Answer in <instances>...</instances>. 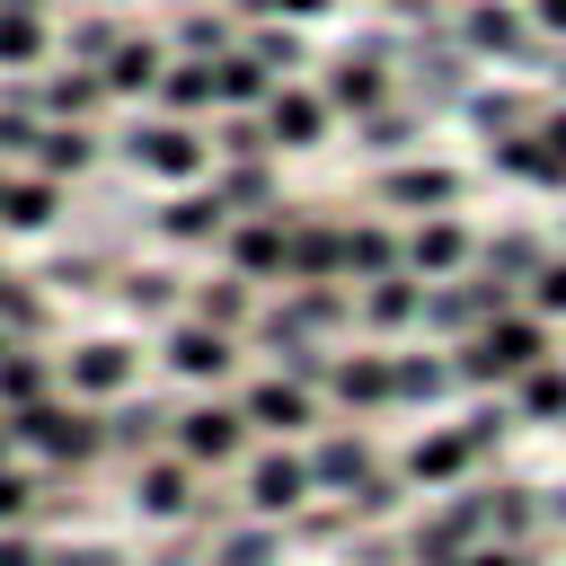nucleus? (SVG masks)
Here are the masks:
<instances>
[{
  "label": "nucleus",
  "instance_id": "1",
  "mask_svg": "<svg viewBox=\"0 0 566 566\" xmlns=\"http://www.w3.org/2000/svg\"><path fill=\"white\" fill-rule=\"evenodd\" d=\"M9 442H18V460H35L44 478H80V469L106 460V424H97V407H80V398L9 407Z\"/></svg>",
  "mask_w": 566,
  "mask_h": 566
},
{
  "label": "nucleus",
  "instance_id": "2",
  "mask_svg": "<svg viewBox=\"0 0 566 566\" xmlns=\"http://www.w3.org/2000/svg\"><path fill=\"white\" fill-rule=\"evenodd\" d=\"M548 354H557L548 318L513 301V310H495L478 336H460V345H451V371H460V389H513V380H522L531 363H548Z\"/></svg>",
  "mask_w": 566,
  "mask_h": 566
},
{
  "label": "nucleus",
  "instance_id": "3",
  "mask_svg": "<svg viewBox=\"0 0 566 566\" xmlns=\"http://www.w3.org/2000/svg\"><path fill=\"white\" fill-rule=\"evenodd\" d=\"M124 504L150 522V531H177V522H221V504L203 495V469L195 460H177V451H150V460H133L124 469Z\"/></svg>",
  "mask_w": 566,
  "mask_h": 566
},
{
  "label": "nucleus",
  "instance_id": "4",
  "mask_svg": "<svg viewBox=\"0 0 566 566\" xmlns=\"http://www.w3.org/2000/svg\"><path fill=\"white\" fill-rule=\"evenodd\" d=\"M248 433H256V424H248V407H239L230 389H195V398H177L168 451L212 478V469H239V460H248Z\"/></svg>",
  "mask_w": 566,
  "mask_h": 566
},
{
  "label": "nucleus",
  "instance_id": "5",
  "mask_svg": "<svg viewBox=\"0 0 566 566\" xmlns=\"http://www.w3.org/2000/svg\"><path fill=\"white\" fill-rule=\"evenodd\" d=\"M53 354H62V398H80V407H115L124 389H142V345L124 327H88Z\"/></svg>",
  "mask_w": 566,
  "mask_h": 566
},
{
  "label": "nucleus",
  "instance_id": "6",
  "mask_svg": "<svg viewBox=\"0 0 566 566\" xmlns=\"http://www.w3.org/2000/svg\"><path fill=\"white\" fill-rule=\"evenodd\" d=\"M124 159H133L142 177H159V186H203V177H212V133L150 106V115L124 133Z\"/></svg>",
  "mask_w": 566,
  "mask_h": 566
},
{
  "label": "nucleus",
  "instance_id": "7",
  "mask_svg": "<svg viewBox=\"0 0 566 566\" xmlns=\"http://www.w3.org/2000/svg\"><path fill=\"white\" fill-rule=\"evenodd\" d=\"M310 495H318V486H310V451H301V442H256V451L239 460V513H248V522H292Z\"/></svg>",
  "mask_w": 566,
  "mask_h": 566
},
{
  "label": "nucleus",
  "instance_id": "8",
  "mask_svg": "<svg viewBox=\"0 0 566 566\" xmlns=\"http://www.w3.org/2000/svg\"><path fill=\"white\" fill-rule=\"evenodd\" d=\"M239 345L248 336H230V327H203V318H168L159 327V371L195 398V389H230L239 380Z\"/></svg>",
  "mask_w": 566,
  "mask_h": 566
},
{
  "label": "nucleus",
  "instance_id": "9",
  "mask_svg": "<svg viewBox=\"0 0 566 566\" xmlns=\"http://www.w3.org/2000/svg\"><path fill=\"white\" fill-rule=\"evenodd\" d=\"M239 407H248V424H256L265 442H310V433H318V389L292 380V371H256V380L239 389Z\"/></svg>",
  "mask_w": 566,
  "mask_h": 566
},
{
  "label": "nucleus",
  "instance_id": "10",
  "mask_svg": "<svg viewBox=\"0 0 566 566\" xmlns=\"http://www.w3.org/2000/svg\"><path fill=\"white\" fill-rule=\"evenodd\" d=\"M97 424H106V460H150V451H168V424H177V398H159V389H124L115 407H97Z\"/></svg>",
  "mask_w": 566,
  "mask_h": 566
},
{
  "label": "nucleus",
  "instance_id": "11",
  "mask_svg": "<svg viewBox=\"0 0 566 566\" xmlns=\"http://www.w3.org/2000/svg\"><path fill=\"white\" fill-rule=\"evenodd\" d=\"M318 97H327L336 115H354V124L380 115V106H389V44H380V35H371V44H345V53L327 62Z\"/></svg>",
  "mask_w": 566,
  "mask_h": 566
},
{
  "label": "nucleus",
  "instance_id": "12",
  "mask_svg": "<svg viewBox=\"0 0 566 566\" xmlns=\"http://www.w3.org/2000/svg\"><path fill=\"white\" fill-rule=\"evenodd\" d=\"M283 239H292V203H274V212H239V221L221 230V265L248 274V283L265 292V283H283Z\"/></svg>",
  "mask_w": 566,
  "mask_h": 566
},
{
  "label": "nucleus",
  "instance_id": "13",
  "mask_svg": "<svg viewBox=\"0 0 566 566\" xmlns=\"http://www.w3.org/2000/svg\"><path fill=\"white\" fill-rule=\"evenodd\" d=\"M371 195L389 203V212H460V168H442V159H380V177H371Z\"/></svg>",
  "mask_w": 566,
  "mask_h": 566
},
{
  "label": "nucleus",
  "instance_id": "14",
  "mask_svg": "<svg viewBox=\"0 0 566 566\" xmlns=\"http://www.w3.org/2000/svg\"><path fill=\"white\" fill-rule=\"evenodd\" d=\"M486 451L469 442V424H433V433H416L407 442V460H398V478L407 486H424V495H451V486H469V469H478Z\"/></svg>",
  "mask_w": 566,
  "mask_h": 566
},
{
  "label": "nucleus",
  "instance_id": "15",
  "mask_svg": "<svg viewBox=\"0 0 566 566\" xmlns=\"http://www.w3.org/2000/svg\"><path fill=\"white\" fill-rule=\"evenodd\" d=\"M27 106H35L44 124H97L115 97H106V80H97L88 62H53V71L27 80Z\"/></svg>",
  "mask_w": 566,
  "mask_h": 566
},
{
  "label": "nucleus",
  "instance_id": "16",
  "mask_svg": "<svg viewBox=\"0 0 566 566\" xmlns=\"http://www.w3.org/2000/svg\"><path fill=\"white\" fill-rule=\"evenodd\" d=\"M301 451H310V486H318V495H354L363 478H380V451H371L363 424H327V433H310Z\"/></svg>",
  "mask_w": 566,
  "mask_h": 566
},
{
  "label": "nucleus",
  "instance_id": "17",
  "mask_svg": "<svg viewBox=\"0 0 566 566\" xmlns=\"http://www.w3.org/2000/svg\"><path fill=\"white\" fill-rule=\"evenodd\" d=\"M469 265H478V239H469L460 212H424V221L407 230V274H416V283H451V274H469Z\"/></svg>",
  "mask_w": 566,
  "mask_h": 566
},
{
  "label": "nucleus",
  "instance_id": "18",
  "mask_svg": "<svg viewBox=\"0 0 566 566\" xmlns=\"http://www.w3.org/2000/svg\"><path fill=\"white\" fill-rule=\"evenodd\" d=\"M460 44H469V53L531 62L548 35H539V27H531V9H513V0H460Z\"/></svg>",
  "mask_w": 566,
  "mask_h": 566
},
{
  "label": "nucleus",
  "instance_id": "19",
  "mask_svg": "<svg viewBox=\"0 0 566 566\" xmlns=\"http://www.w3.org/2000/svg\"><path fill=\"white\" fill-rule=\"evenodd\" d=\"M256 115H265L274 159H283V150H318V142H327V124H336V106H327L318 88H301V80H283V88H274Z\"/></svg>",
  "mask_w": 566,
  "mask_h": 566
},
{
  "label": "nucleus",
  "instance_id": "20",
  "mask_svg": "<svg viewBox=\"0 0 566 566\" xmlns=\"http://www.w3.org/2000/svg\"><path fill=\"white\" fill-rule=\"evenodd\" d=\"M230 221H239V212H230L212 186H168V203L150 212V230H159L168 248H221Z\"/></svg>",
  "mask_w": 566,
  "mask_h": 566
},
{
  "label": "nucleus",
  "instance_id": "21",
  "mask_svg": "<svg viewBox=\"0 0 566 566\" xmlns=\"http://www.w3.org/2000/svg\"><path fill=\"white\" fill-rule=\"evenodd\" d=\"M283 283H345V221H318V212H301V203H292Z\"/></svg>",
  "mask_w": 566,
  "mask_h": 566
},
{
  "label": "nucleus",
  "instance_id": "22",
  "mask_svg": "<svg viewBox=\"0 0 566 566\" xmlns=\"http://www.w3.org/2000/svg\"><path fill=\"white\" fill-rule=\"evenodd\" d=\"M354 327L363 336H416L424 327V283L398 265V274H380V283H354Z\"/></svg>",
  "mask_w": 566,
  "mask_h": 566
},
{
  "label": "nucleus",
  "instance_id": "23",
  "mask_svg": "<svg viewBox=\"0 0 566 566\" xmlns=\"http://www.w3.org/2000/svg\"><path fill=\"white\" fill-rule=\"evenodd\" d=\"M318 398L345 407V416H380V407H389V354H327Z\"/></svg>",
  "mask_w": 566,
  "mask_h": 566
},
{
  "label": "nucleus",
  "instance_id": "24",
  "mask_svg": "<svg viewBox=\"0 0 566 566\" xmlns=\"http://www.w3.org/2000/svg\"><path fill=\"white\" fill-rule=\"evenodd\" d=\"M159 71H168V44H159V35H133V27H124V35H115V53L97 62V80H106V97H115V106L159 97Z\"/></svg>",
  "mask_w": 566,
  "mask_h": 566
},
{
  "label": "nucleus",
  "instance_id": "25",
  "mask_svg": "<svg viewBox=\"0 0 566 566\" xmlns=\"http://www.w3.org/2000/svg\"><path fill=\"white\" fill-rule=\"evenodd\" d=\"M186 318H203V327H230V336H248V327H256V283L221 265V274L186 283Z\"/></svg>",
  "mask_w": 566,
  "mask_h": 566
},
{
  "label": "nucleus",
  "instance_id": "26",
  "mask_svg": "<svg viewBox=\"0 0 566 566\" xmlns=\"http://www.w3.org/2000/svg\"><path fill=\"white\" fill-rule=\"evenodd\" d=\"M35 398H62V354L18 336V345L0 354V416H9V407H35Z\"/></svg>",
  "mask_w": 566,
  "mask_h": 566
},
{
  "label": "nucleus",
  "instance_id": "27",
  "mask_svg": "<svg viewBox=\"0 0 566 566\" xmlns=\"http://www.w3.org/2000/svg\"><path fill=\"white\" fill-rule=\"evenodd\" d=\"M460 389V371H451V354H424V345H407V354H389V407H442Z\"/></svg>",
  "mask_w": 566,
  "mask_h": 566
},
{
  "label": "nucleus",
  "instance_id": "28",
  "mask_svg": "<svg viewBox=\"0 0 566 566\" xmlns=\"http://www.w3.org/2000/svg\"><path fill=\"white\" fill-rule=\"evenodd\" d=\"M53 221H62V186L53 177H35V168L27 177H0V230L9 239H44Z\"/></svg>",
  "mask_w": 566,
  "mask_h": 566
},
{
  "label": "nucleus",
  "instance_id": "29",
  "mask_svg": "<svg viewBox=\"0 0 566 566\" xmlns=\"http://www.w3.org/2000/svg\"><path fill=\"white\" fill-rule=\"evenodd\" d=\"M35 177H53V186H71V177H88L97 168V124H44V142H35V159H27Z\"/></svg>",
  "mask_w": 566,
  "mask_h": 566
},
{
  "label": "nucleus",
  "instance_id": "30",
  "mask_svg": "<svg viewBox=\"0 0 566 566\" xmlns=\"http://www.w3.org/2000/svg\"><path fill=\"white\" fill-rule=\"evenodd\" d=\"M230 212H274L283 203V186H274V159H212V177H203Z\"/></svg>",
  "mask_w": 566,
  "mask_h": 566
},
{
  "label": "nucleus",
  "instance_id": "31",
  "mask_svg": "<svg viewBox=\"0 0 566 566\" xmlns=\"http://www.w3.org/2000/svg\"><path fill=\"white\" fill-rule=\"evenodd\" d=\"M407 265V239L389 221H345V283H380Z\"/></svg>",
  "mask_w": 566,
  "mask_h": 566
},
{
  "label": "nucleus",
  "instance_id": "32",
  "mask_svg": "<svg viewBox=\"0 0 566 566\" xmlns=\"http://www.w3.org/2000/svg\"><path fill=\"white\" fill-rule=\"evenodd\" d=\"M504 398H513V424H566V363H557V354L531 363Z\"/></svg>",
  "mask_w": 566,
  "mask_h": 566
},
{
  "label": "nucleus",
  "instance_id": "33",
  "mask_svg": "<svg viewBox=\"0 0 566 566\" xmlns=\"http://www.w3.org/2000/svg\"><path fill=\"white\" fill-rule=\"evenodd\" d=\"M115 292H124V310H133V318H159V327H168V318H186V274H168V265H133Z\"/></svg>",
  "mask_w": 566,
  "mask_h": 566
},
{
  "label": "nucleus",
  "instance_id": "34",
  "mask_svg": "<svg viewBox=\"0 0 566 566\" xmlns=\"http://www.w3.org/2000/svg\"><path fill=\"white\" fill-rule=\"evenodd\" d=\"M274 557H283V522H248V513L203 548V566H274Z\"/></svg>",
  "mask_w": 566,
  "mask_h": 566
},
{
  "label": "nucleus",
  "instance_id": "35",
  "mask_svg": "<svg viewBox=\"0 0 566 566\" xmlns=\"http://www.w3.org/2000/svg\"><path fill=\"white\" fill-rule=\"evenodd\" d=\"M539 106H548V97H531V88H469V124L495 133V142L522 133V124H539Z\"/></svg>",
  "mask_w": 566,
  "mask_h": 566
},
{
  "label": "nucleus",
  "instance_id": "36",
  "mask_svg": "<svg viewBox=\"0 0 566 566\" xmlns=\"http://www.w3.org/2000/svg\"><path fill=\"white\" fill-rule=\"evenodd\" d=\"M44 44H53L44 0L35 9H0V71H44Z\"/></svg>",
  "mask_w": 566,
  "mask_h": 566
},
{
  "label": "nucleus",
  "instance_id": "37",
  "mask_svg": "<svg viewBox=\"0 0 566 566\" xmlns=\"http://www.w3.org/2000/svg\"><path fill=\"white\" fill-rule=\"evenodd\" d=\"M35 522H44V469L9 460L0 469V531H35Z\"/></svg>",
  "mask_w": 566,
  "mask_h": 566
},
{
  "label": "nucleus",
  "instance_id": "38",
  "mask_svg": "<svg viewBox=\"0 0 566 566\" xmlns=\"http://www.w3.org/2000/svg\"><path fill=\"white\" fill-rule=\"evenodd\" d=\"M239 44H248V53H256L274 80H283V71H301V53H310L292 18H248V27H239Z\"/></svg>",
  "mask_w": 566,
  "mask_h": 566
},
{
  "label": "nucleus",
  "instance_id": "39",
  "mask_svg": "<svg viewBox=\"0 0 566 566\" xmlns=\"http://www.w3.org/2000/svg\"><path fill=\"white\" fill-rule=\"evenodd\" d=\"M354 133H363L371 159H407V150H416V106H380V115H363Z\"/></svg>",
  "mask_w": 566,
  "mask_h": 566
},
{
  "label": "nucleus",
  "instance_id": "40",
  "mask_svg": "<svg viewBox=\"0 0 566 566\" xmlns=\"http://www.w3.org/2000/svg\"><path fill=\"white\" fill-rule=\"evenodd\" d=\"M35 142H44V115L27 97H0V159H35Z\"/></svg>",
  "mask_w": 566,
  "mask_h": 566
},
{
  "label": "nucleus",
  "instance_id": "41",
  "mask_svg": "<svg viewBox=\"0 0 566 566\" xmlns=\"http://www.w3.org/2000/svg\"><path fill=\"white\" fill-rule=\"evenodd\" d=\"M522 310H539V318H548V327H557V318H566V256H539V274H531V283H522Z\"/></svg>",
  "mask_w": 566,
  "mask_h": 566
},
{
  "label": "nucleus",
  "instance_id": "42",
  "mask_svg": "<svg viewBox=\"0 0 566 566\" xmlns=\"http://www.w3.org/2000/svg\"><path fill=\"white\" fill-rule=\"evenodd\" d=\"M239 18H292V27H310V18H327L336 0H230Z\"/></svg>",
  "mask_w": 566,
  "mask_h": 566
},
{
  "label": "nucleus",
  "instance_id": "43",
  "mask_svg": "<svg viewBox=\"0 0 566 566\" xmlns=\"http://www.w3.org/2000/svg\"><path fill=\"white\" fill-rule=\"evenodd\" d=\"M0 566H53V539L44 531H0Z\"/></svg>",
  "mask_w": 566,
  "mask_h": 566
},
{
  "label": "nucleus",
  "instance_id": "44",
  "mask_svg": "<svg viewBox=\"0 0 566 566\" xmlns=\"http://www.w3.org/2000/svg\"><path fill=\"white\" fill-rule=\"evenodd\" d=\"M460 566H531V548H504V539H478Z\"/></svg>",
  "mask_w": 566,
  "mask_h": 566
},
{
  "label": "nucleus",
  "instance_id": "45",
  "mask_svg": "<svg viewBox=\"0 0 566 566\" xmlns=\"http://www.w3.org/2000/svg\"><path fill=\"white\" fill-rule=\"evenodd\" d=\"M531 27L539 35H566V0H531Z\"/></svg>",
  "mask_w": 566,
  "mask_h": 566
},
{
  "label": "nucleus",
  "instance_id": "46",
  "mask_svg": "<svg viewBox=\"0 0 566 566\" xmlns=\"http://www.w3.org/2000/svg\"><path fill=\"white\" fill-rule=\"evenodd\" d=\"M9 460H18V442H9V416H0V469H9Z\"/></svg>",
  "mask_w": 566,
  "mask_h": 566
},
{
  "label": "nucleus",
  "instance_id": "47",
  "mask_svg": "<svg viewBox=\"0 0 566 566\" xmlns=\"http://www.w3.org/2000/svg\"><path fill=\"white\" fill-rule=\"evenodd\" d=\"M115 566H133V557H115Z\"/></svg>",
  "mask_w": 566,
  "mask_h": 566
}]
</instances>
